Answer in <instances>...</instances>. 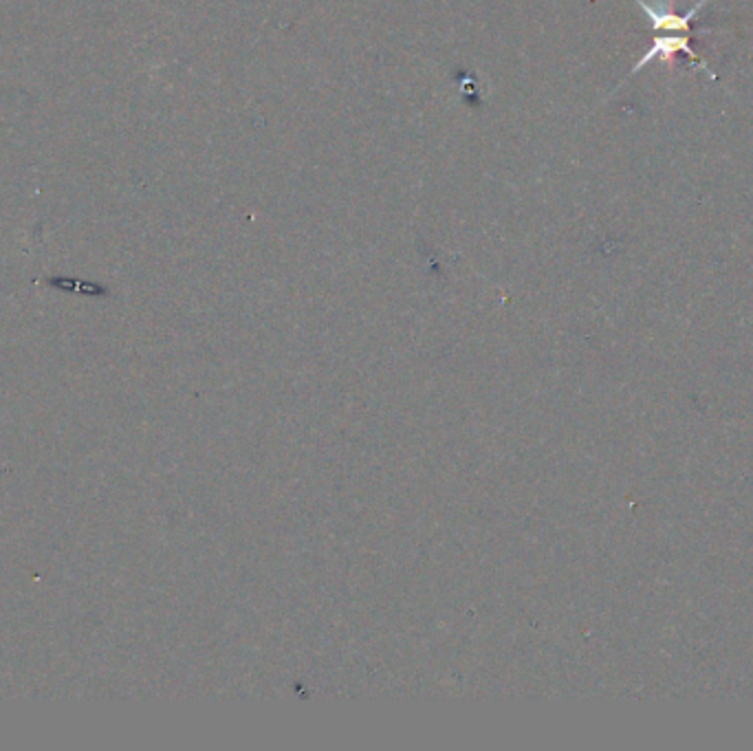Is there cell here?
Returning <instances> with one entry per match:
<instances>
[{
	"label": "cell",
	"mask_w": 753,
	"mask_h": 751,
	"mask_svg": "<svg viewBox=\"0 0 753 751\" xmlns=\"http://www.w3.org/2000/svg\"><path fill=\"white\" fill-rule=\"evenodd\" d=\"M674 53H685L698 69H703L705 74H710V78L716 80V74H712V69L705 65V60H701V58L696 56V51L690 47V40H687V38H657V40L653 42V47L646 51V56L633 67L630 76L639 74L646 65H651V62H655V60H659V58L661 60L672 58Z\"/></svg>",
	"instance_id": "cell-1"
},
{
	"label": "cell",
	"mask_w": 753,
	"mask_h": 751,
	"mask_svg": "<svg viewBox=\"0 0 753 751\" xmlns=\"http://www.w3.org/2000/svg\"><path fill=\"white\" fill-rule=\"evenodd\" d=\"M637 4L646 11V16L651 18V27L653 29H667V31H690L692 29V18L707 4V0H698L696 7H692L685 16H676L669 11H659L653 4H648L646 0H637Z\"/></svg>",
	"instance_id": "cell-2"
}]
</instances>
